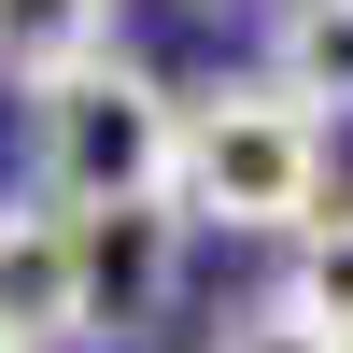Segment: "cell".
Returning <instances> with one entry per match:
<instances>
[{
  "mask_svg": "<svg viewBox=\"0 0 353 353\" xmlns=\"http://www.w3.org/2000/svg\"><path fill=\"white\" fill-rule=\"evenodd\" d=\"M212 353H339V339H325V325H311V311L269 283V297H241V311H226V339H212Z\"/></svg>",
  "mask_w": 353,
  "mask_h": 353,
  "instance_id": "8",
  "label": "cell"
},
{
  "mask_svg": "<svg viewBox=\"0 0 353 353\" xmlns=\"http://www.w3.org/2000/svg\"><path fill=\"white\" fill-rule=\"evenodd\" d=\"M170 212L226 226V241H297L325 212V128L283 85H198L184 141H170Z\"/></svg>",
  "mask_w": 353,
  "mask_h": 353,
  "instance_id": "1",
  "label": "cell"
},
{
  "mask_svg": "<svg viewBox=\"0 0 353 353\" xmlns=\"http://www.w3.org/2000/svg\"><path fill=\"white\" fill-rule=\"evenodd\" d=\"M0 353H14V339H0Z\"/></svg>",
  "mask_w": 353,
  "mask_h": 353,
  "instance_id": "9",
  "label": "cell"
},
{
  "mask_svg": "<svg viewBox=\"0 0 353 353\" xmlns=\"http://www.w3.org/2000/svg\"><path fill=\"white\" fill-rule=\"evenodd\" d=\"M0 339L71 353V226L57 212H0Z\"/></svg>",
  "mask_w": 353,
  "mask_h": 353,
  "instance_id": "4",
  "label": "cell"
},
{
  "mask_svg": "<svg viewBox=\"0 0 353 353\" xmlns=\"http://www.w3.org/2000/svg\"><path fill=\"white\" fill-rule=\"evenodd\" d=\"M71 226V353H128L170 325V297H184V241L198 226L170 212V198H128V212H57Z\"/></svg>",
  "mask_w": 353,
  "mask_h": 353,
  "instance_id": "3",
  "label": "cell"
},
{
  "mask_svg": "<svg viewBox=\"0 0 353 353\" xmlns=\"http://www.w3.org/2000/svg\"><path fill=\"white\" fill-rule=\"evenodd\" d=\"M43 212H128L170 198V141H184V85H156L141 57H85L71 85H43Z\"/></svg>",
  "mask_w": 353,
  "mask_h": 353,
  "instance_id": "2",
  "label": "cell"
},
{
  "mask_svg": "<svg viewBox=\"0 0 353 353\" xmlns=\"http://www.w3.org/2000/svg\"><path fill=\"white\" fill-rule=\"evenodd\" d=\"M254 85H283L311 128H325V113H353V0H283L269 71H254Z\"/></svg>",
  "mask_w": 353,
  "mask_h": 353,
  "instance_id": "6",
  "label": "cell"
},
{
  "mask_svg": "<svg viewBox=\"0 0 353 353\" xmlns=\"http://www.w3.org/2000/svg\"><path fill=\"white\" fill-rule=\"evenodd\" d=\"M283 297H297L311 325L353 353V212H311V226H297V254H283Z\"/></svg>",
  "mask_w": 353,
  "mask_h": 353,
  "instance_id": "7",
  "label": "cell"
},
{
  "mask_svg": "<svg viewBox=\"0 0 353 353\" xmlns=\"http://www.w3.org/2000/svg\"><path fill=\"white\" fill-rule=\"evenodd\" d=\"M85 57H113V0H0V85L14 99L71 85Z\"/></svg>",
  "mask_w": 353,
  "mask_h": 353,
  "instance_id": "5",
  "label": "cell"
}]
</instances>
